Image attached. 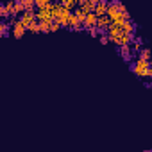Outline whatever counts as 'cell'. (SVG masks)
<instances>
[{"mask_svg": "<svg viewBox=\"0 0 152 152\" xmlns=\"http://www.w3.org/2000/svg\"><path fill=\"white\" fill-rule=\"evenodd\" d=\"M59 29H61V23H59L57 20H54V22H52V27H50V32H57Z\"/></svg>", "mask_w": 152, "mask_h": 152, "instance_id": "44dd1931", "label": "cell"}, {"mask_svg": "<svg viewBox=\"0 0 152 152\" xmlns=\"http://www.w3.org/2000/svg\"><path fill=\"white\" fill-rule=\"evenodd\" d=\"M54 2L52 0H36V7L39 9V7H50Z\"/></svg>", "mask_w": 152, "mask_h": 152, "instance_id": "d6986e66", "label": "cell"}, {"mask_svg": "<svg viewBox=\"0 0 152 152\" xmlns=\"http://www.w3.org/2000/svg\"><path fill=\"white\" fill-rule=\"evenodd\" d=\"M113 23V20L107 16V15H104V16H99V22H97V27L102 31V32H107V29H109V25Z\"/></svg>", "mask_w": 152, "mask_h": 152, "instance_id": "8992f818", "label": "cell"}, {"mask_svg": "<svg viewBox=\"0 0 152 152\" xmlns=\"http://www.w3.org/2000/svg\"><path fill=\"white\" fill-rule=\"evenodd\" d=\"M20 20L25 23V27H29L31 23H34V22H38V16H36V11H25V13H22L20 15Z\"/></svg>", "mask_w": 152, "mask_h": 152, "instance_id": "277c9868", "label": "cell"}, {"mask_svg": "<svg viewBox=\"0 0 152 152\" xmlns=\"http://www.w3.org/2000/svg\"><path fill=\"white\" fill-rule=\"evenodd\" d=\"M27 31H29V32H32V34H39V32H41L39 22H34V23H31V25L27 27Z\"/></svg>", "mask_w": 152, "mask_h": 152, "instance_id": "e0dca14e", "label": "cell"}, {"mask_svg": "<svg viewBox=\"0 0 152 152\" xmlns=\"http://www.w3.org/2000/svg\"><path fill=\"white\" fill-rule=\"evenodd\" d=\"M99 38H100V43H102V45H107V43L111 41V39H109V36H107V34H104V32H102Z\"/></svg>", "mask_w": 152, "mask_h": 152, "instance_id": "7402d4cb", "label": "cell"}, {"mask_svg": "<svg viewBox=\"0 0 152 152\" xmlns=\"http://www.w3.org/2000/svg\"><path fill=\"white\" fill-rule=\"evenodd\" d=\"M132 47L131 45H120V56L124 57V61H131V57H132Z\"/></svg>", "mask_w": 152, "mask_h": 152, "instance_id": "9c48e42d", "label": "cell"}, {"mask_svg": "<svg viewBox=\"0 0 152 152\" xmlns=\"http://www.w3.org/2000/svg\"><path fill=\"white\" fill-rule=\"evenodd\" d=\"M107 7H109V4L106 2V0H100V2L95 4V13L99 16H104V15H107Z\"/></svg>", "mask_w": 152, "mask_h": 152, "instance_id": "ba28073f", "label": "cell"}, {"mask_svg": "<svg viewBox=\"0 0 152 152\" xmlns=\"http://www.w3.org/2000/svg\"><path fill=\"white\" fill-rule=\"evenodd\" d=\"M148 64H150V61H145V59L138 57V61H134L131 64V70L138 75V77L145 79V77H148Z\"/></svg>", "mask_w": 152, "mask_h": 152, "instance_id": "6da1fadb", "label": "cell"}, {"mask_svg": "<svg viewBox=\"0 0 152 152\" xmlns=\"http://www.w3.org/2000/svg\"><path fill=\"white\" fill-rule=\"evenodd\" d=\"M138 57L140 59H145V61H150V50L148 48H141L140 54H138Z\"/></svg>", "mask_w": 152, "mask_h": 152, "instance_id": "ac0fdd59", "label": "cell"}, {"mask_svg": "<svg viewBox=\"0 0 152 152\" xmlns=\"http://www.w3.org/2000/svg\"><path fill=\"white\" fill-rule=\"evenodd\" d=\"M97 22H99V15L93 11V13H88L86 20H84V29H90V27H97Z\"/></svg>", "mask_w": 152, "mask_h": 152, "instance_id": "52a82bcc", "label": "cell"}, {"mask_svg": "<svg viewBox=\"0 0 152 152\" xmlns=\"http://www.w3.org/2000/svg\"><path fill=\"white\" fill-rule=\"evenodd\" d=\"M13 29V25L9 23V22H2V23H0V34H2L4 38H7L9 36V31Z\"/></svg>", "mask_w": 152, "mask_h": 152, "instance_id": "5bb4252c", "label": "cell"}, {"mask_svg": "<svg viewBox=\"0 0 152 152\" xmlns=\"http://www.w3.org/2000/svg\"><path fill=\"white\" fill-rule=\"evenodd\" d=\"M73 15H75V16H77V18H79L81 22H83V25H84V20H86V16H88V13H86V11H84V9L81 7V6H77V7H75V9H73Z\"/></svg>", "mask_w": 152, "mask_h": 152, "instance_id": "4fadbf2b", "label": "cell"}, {"mask_svg": "<svg viewBox=\"0 0 152 152\" xmlns=\"http://www.w3.org/2000/svg\"><path fill=\"white\" fill-rule=\"evenodd\" d=\"M122 29H124L127 34H134V31H136V25H134V23L131 22V18H129V20H125V22L122 23Z\"/></svg>", "mask_w": 152, "mask_h": 152, "instance_id": "7c38bea8", "label": "cell"}, {"mask_svg": "<svg viewBox=\"0 0 152 152\" xmlns=\"http://www.w3.org/2000/svg\"><path fill=\"white\" fill-rule=\"evenodd\" d=\"M70 18H72V11L66 9V7H63V13L57 18V22L61 23V27H70Z\"/></svg>", "mask_w": 152, "mask_h": 152, "instance_id": "5b68a950", "label": "cell"}, {"mask_svg": "<svg viewBox=\"0 0 152 152\" xmlns=\"http://www.w3.org/2000/svg\"><path fill=\"white\" fill-rule=\"evenodd\" d=\"M91 2H95V4H97V2H100V0H91Z\"/></svg>", "mask_w": 152, "mask_h": 152, "instance_id": "cb8c5ba5", "label": "cell"}, {"mask_svg": "<svg viewBox=\"0 0 152 152\" xmlns=\"http://www.w3.org/2000/svg\"><path fill=\"white\" fill-rule=\"evenodd\" d=\"M148 77L152 79V61H150V64H148Z\"/></svg>", "mask_w": 152, "mask_h": 152, "instance_id": "603a6c76", "label": "cell"}, {"mask_svg": "<svg viewBox=\"0 0 152 152\" xmlns=\"http://www.w3.org/2000/svg\"><path fill=\"white\" fill-rule=\"evenodd\" d=\"M59 2L63 4V7H66V9H70V11H72V9H75V7L79 6L77 2H75V0H59Z\"/></svg>", "mask_w": 152, "mask_h": 152, "instance_id": "9a60e30c", "label": "cell"}, {"mask_svg": "<svg viewBox=\"0 0 152 152\" xmlns=\"http://www.w3.org/2000/svg\"><path fill=\"white\" fill-rule=\"evenodd\" d=\"M75 2H77V4H81V0H75Z\"/></svg>", "mask_w": 152, "mask_h": 152, "instance_id": "d4e9b609", "label": "cell"}, {"mask_svg": "<svg viewBox=\"0 0 152 152\" xmlns=\"http://www.w3.org/2000/svg\"><path fill=\"white\" fill-rule=\"evenodd\" d=\"M50 11H52V18H54V20H57V18L61 16V13H63V4H61V2H56V4L52 6V9H50Z\"/></svg>", "mask_w": 152, "mask_h": 152, "instance_id": "30bf717a", "label": "cell"}, {"mask_svg": "<svg viewBox=\"0 0 152 152\" xmlns=\"http://www.w3.org/2000/svg\"><path fill=\"white\" fill-rule=\"evenodd\" d=\"M54 6V4H52ZM52 6L50 7H39L38 11H36V16H38V22H43V20H54L52 18Z\"/></svg>", "mask_w": 152, "mask_h": 152, "instance_id": "3957f363", "label": "cell"}, {"mask_svg": "<svg viewBox=\"0 0 152 152\" xmlns=\"http://www.w3.org/2000/svg\"><path fill=\"white\" fill-rule=\"evenodd\" d=\"M52 22H54V20H43V22H39V27H41V32H50V27H52Z\"/></svg>", "mask_w": 152, "mask_h": 152, "instance_id": "2e32d148", "label": "cell"}, {"mask_svg": "<svg viewBox=\"0 0 152 152\" xmlns=\"http://www.w3.org/2000/svg\"><path fill=\"white\" fill-rule=\"evenodd\" d=\"M9 23L13 25V29H11L13 36H15L16 39H22V38L25 36V32H27V27H25V23H23L22 20H18L16 16H9Z\"/></svg>", "mask_w": 152, "mask_h": 152, "instance_id": "7a4b0ae2", "label": "cell"}, {"mask_svg": "<svg viewBox=\"0 0 152 152\" xmlns=\"http://www.w3.org/2000/svg\"><path fill=\"white\" fill-rule=\"evenodd\" d=\"M0 16H2L4 20L11 16V13H9V9H7V6H6V4H2V6H0Z\"/></svg>", "mask_w": 152, "mask_h": 152, "instance_id": "ffe728a7", "label": "cell"}, {"mask_svg": "<svg viewBox=\"0 0 152 152\" xmlns=\"http://www.w3.org/2000/svg\"><path fill=\"white\" fill-rule=\"evenodd\" d=\"M86 13H93L95 11V2H91V0H81V4H79Z\"/></svg>", "mask_w": 152, "mask_h": 152, "instance_id": "8fae6325", "label": "cell"}]
</instances>
